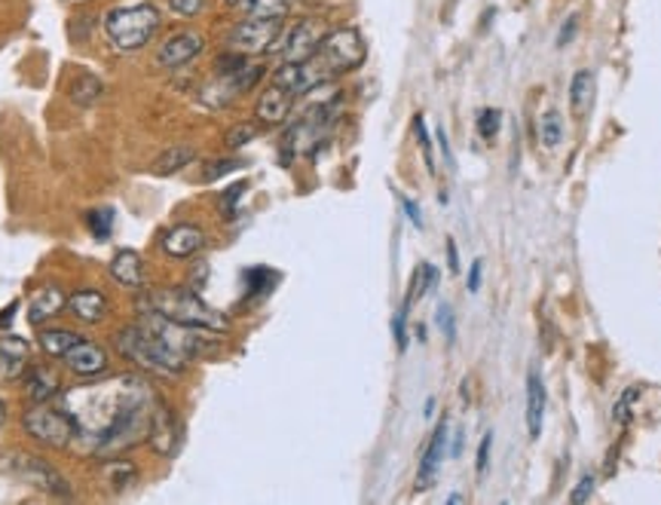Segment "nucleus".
I'll use <instances>...</instances> for the list:
<instances>
[{"instance_id":"25","label":"nucleus","mask_w":661,"mask_h":505,"mask_svg":"<svg viewBox=\"0 0 661 505\" xmlns=\"http://www.w3.org/2000/svg\"><path fill=\"white\" fill-rule=\"evenodd\" d=\"M80 340L77 331H68V328H47L40 334V349L47 352L49 359H65V352Z\"/></svg>"},{"instance_id":"18","label":"nucleus","mask_w":661,"mask_h":505,"mask_svg":"<svg viewBox=\"0 0 661 505\" xmlns=\"http://www.w3.org/2000/svg\"><path fill=\"white\" fill-rule=\"evenodd\" d=\"M25 392L35 405H47L56 396H61V380L59 373L52 371L49 365H35L25 371Z\"/></svg>"},{"instance_id":"33","label":"nucleus","mask_w":661,"mask_h":505,"mask_svg":"<svg viewBox=\"0 0 661 505\" xmlns=\"http://www.w3.org/2000/svg\"><path fill=\"white\" fill-rule=\"evenodd\" d=\"M254 138H257V126H254V123H240V126L227 129L224 145H227L230 150H240V147H245L249 142H254Z\"/></svg>"},{"instance_id":"16","label":"nucleus","mask_w":661,"mask_h":505,"mask_svg":"<svg viewBox=\"0 0 661 505\" xmlns=\"http://www.w3.org/2000/svg\"><path fill=\"white\" fill-rule=\"evenodd\" d=\"M68 307V294L59 285H40L35 291V298L28 303V322L31 326H43L52 315H59Z\"/></svg>"},{"instance_id":"45","label":"nucleus","mask_w":661,"mask_h":505,"mask_svg":"<svg viewBox=\"0 0 661 505\" xmlns=\"http://www.w3.org/2000/svg\"><path fill=\"white\" fill-rule=\"evenodd\" d=\"M482 273H484V264H482V261H475V264H472V270H469V291H472V294L482 289Z\"/></svg>"},{"instance_id":"12","label":"nucleus","mask_w":661,"mask_h":505,"mask_svg":"<svg viewBox=\"0 0 661 505\" xmlns=\"http://www.w3.org/2000/svg\"><path fill=\"white\" fill-rule=\"evenodd\" d=\"M447 438H450V420L441 417V423L435 426V435L429 438V445H426V450H422L420 472H417V491L432 487L435 478H438V469H441V463H445V454H447Z\"/></svg>"},{"instance_id":"19","label":"nucleus","mask_w":661,"mask_h":505,"mask_svg":"<svg viewBox=\"0 0 661 505\" xmlns=\"http://www.w3.org/2000/svg\"><path fill=\"white\" fill-rule=\"evenodd\" d=\"M28 340L22 337H0V377L3 380H16L28 371Z\"/></svg>"},{"instance_id":"28","label":"nucleus","mask_w":661,"mask_h":505,"mask_svg":"<svg viewBox=\"0 0 661 505\" xmlns=\"http://www.w3.org/2000/svg\"><path fill=\"white\" fill-rule=\"evenodd\" d=\"M196 154H193V147H168L166 154L154 163V172L157 175H175L184 166H191Z\"/></svg>"},{"instance_id":"32","label":"nucleus","mask_w":661,"mask_h":505,"mask_svg":"<svg viewBox=\"0 0 661 505\" xmlns=\"http://www.w3.org/2000/svg\"><path fill=\"white\" fill-rule=\"evenodd\" d=\"M503 129V110L496 108H484L478 114V135H482L484 142H494L496 135Z\"/></svg>"},{"instance_id":"23","label":"nucleus","mask_w":661,"mask_h":505,"mask_svg":"<svg viewBox=\"0 0 661 505\" xmlns=\"http://www.w3.org/2000/svg\"><path fill=\"white\" fill-rule=\"evenodd\" d=\"M101 93H105V86H101V80L98 77H93V74H77L71 80V86H68V96H71L74 105H80V108H89V105H96L98 98H101Z\"/></svg>"},{"instance_id":"11","label":"nucleus","mask_w":661,"mask_h":505,"mask_svg":"<svg viewBox=\"0 0 661 505\" xmlns=\"http://www.w3.org/2000/svg\"><path fill=\"white\" fill-rule=\"evenodd\" d=\"M322 37H325V28L313 19H303L291 28V35L285 37V43H282V59L285 61H307L313 59L315 49L322 43Z\"/></svg>"},{"instance_id":"26","label":"nucleus","mask_w":661,"mask_h":505,"mask_svg":"<svg viewBox=\"0 0 661 505\" xmlns=\"http://www.w3.org/2000/svg\"><path fill=\"white\" fill-rule=\"evenodd\" d=\"M240 7L252 19H285L291 12V0H242Z\"/></svg>"},{"instance_id":"48","label":"nucleus","mask_w":661,"mask_h":505,"mask_svg":"<svg viewBox=\"0 0 661 505\" xmlns=\"http://www.w3.org/2000/svg\"><path fill=\"white\" fill-rule=\"evenodd\" d=\"M432 410H435V398H429V401H426V417H432Z\"/></svg>"},{"instance_id":"27","label":"nucleus","mask_w":661,"mask_h":505,"mask_svg":"<svg viewBox=\"0 0 661 505\" xmlns=\"http://www.w3.org/2000/svg\"><path fill=\"white\" fill-rule=\"evenodd\" d=\"M438 285V270L432 264H420L414 270V279H410V291L408 298H405V307L410 310V303H417L420 298H426L429 291Z\"/></svg>"},{"instance_id":"1","label":"nucleus","mask_w":661,"mask_h":505,"mask_svg":"<svg viewBox=\"0 0 661 505\" xmlns=\"http://www.w3.org/2000/svg\"><path fill=\"white\" fill-rule=\"evenodd\" d=\"M157 396L138 373H117L65 392V410L77 423V433L93 438L96 454L117 457L142 445L150 429V410Z\"/></svg>"},{"instance_id":"31","label":"nucleus","mask_w":661,"mask_h":505,"mask_svg":"<svg viewBox=\"0 0 661 505\" xmlns=\"http://www.w3.org/2000/svg\"><path fill=\"white\" fill-rule=\"evenodd\" d=\"M273 282H276V273L266 270V266H252V270H245L249 294H266V291L273 289Z\"/></svg>"},{"instance_id":"37","label":"nucleus","mask_w":661,"mask_h":505,"mask_svg":"<svg viewBox=\"0 0 661 505\" xmlns=\"http://www.w3.org/2000/svg\"><path fill=\"white\" fill-rule=\"evenodd\" d=\"M435 319H438V328L445 331L447 343H454V340H457V315H454V310H450L447 303H441V307H438V315H435Z\"/></svg>"},{"instance_id":"2","label":"nucleus","mask_w":661,"mask_h":505,"mask_svg":"<svg viewBox=\"0 0 661 505\" xmlns=\"http://www.w3.org/2000/svg\"><path fill=\"white\" fill-rule=\"evenodd\" d=\"M138 313H157L168 322L208 331V334H227L230 319L212 310L193 289H147L138 298Z\"/></svg>"},{"instance_id":"13","label":"nucleus","mask_w":661,"mask_h":505,"mask_svg":"<svg viewBox=\"0 0 661 505\" xmlns=\"http://www.w3.org/2000/svg\"><path fill=\"white\" fill-rule=\"evenodd\" d=\"M65 365H68L77 377H101V373L108 371V352L98 347V343H93V340L80 337V340L65 352Z\"/></svg>"},{"instance_id":"6","label":"nucleus","mask_w":661,"mask_h":505,"mask_svg":"<svg viewBox=\"0 0 661 505\" xmlns=\"http://www.w3.org/2000/svg\"><path fill=\"white\" fill-rule=\"evenodd\" d=\"M25 433L31 435L35 441L47 447H56V450H65V447L74 445L77 438V423L71 420V414L61 408H49V405H35L31 410H25L22 417Z\"/></svg>"},{"instance_id":"47","label":"nucleus","mask_w":661,"mask_h":505,"mask_svg":"<svg viewBox=\"0 0 661 505\" xmlns=\"http://www.w3.org/2000/svg\"><path fill=\"white\" fill-rule=\"evenodd\" d=\"M16 310H19V301H12L3 313H0V328H10L12 315H16Z\"/></svg>"},{"instance_id":"5","label":"nucleus","mask_w":661,"mask_h":505,"mask_svg":"<svg viewBox=\"0 0 661 505\" xmlns=\"http://www.w3.org/2000/svg\"><path fill=\"white\" fill-rule=\"evenodd\" d=\"M313 59L334 80L340 74L356 71V68L364 65V59H368V43H364L359 28H334V31H325Z\"/></svg>"},{"instance_id":"35","label":"nucleus","mask_w":661,"mask_h":505,"mask_svg":"<svg viewBox=\"0 0 661 505\" xmlns=\"http://www.w3.org/2000/svg\"><path fill=\"white\" fill-rule=\"evenodd\" d=\"M245 191H249V181H240V184H233V187L221 193V212L227 217L236 215V203L245 196Z\"/></svg>"},{"instance_id":"15","label":"nucleus","mask_w":661,"mask_h":505,"mask_svg":"<svg viewBox=\"0 0 661 505\" xmlns=\"http://www.w3.org/2000/svg\"><path fill=\"white\" fill-rule=\"evenodd\" d=\"M163 249L172 258H193L205 249V230L196 224H178L163 236Z\"/></svg>"},{"instance_id":"46","label":"nucleus","mask_w":661,"mask_h":505,"mask_svg":"<svg viewBox=\"0 0 661 505\" xmlns=\"http://www.w3.org/2000/svg\"><path fill=\"white\" fill-rule=\"evenodd\" d=\"M447 266H450V273H459V254L454 240H447Z\"/></svg>"},{"instance_id":"42","label":"nucleus","mask_w":661,"mask_h":505,"mask_svg":"<svg viewBox=\"0 0 661 505\" xmlns=\"http://www.w3.org/2000/svg\"><path fill=\"white\" fill-rule=\"evenodd\" d=\"M490 445H494V433H484L482 445H478V475H484L490 466Z\"/></svg>"},{"instance_id":"29","label":"nucleus","mask_w":661,"mask_h":505,"mask_svg":"<svg viewBox=\"0 0 661 505\" xmlns=\"http://www.w3.org/2000/svg\"><path fill=\"white\" fill-rule=\"evenodd\" d=\"M114 208H89L86 212V227L93 233V240L108 242L110 233H114Z\"/></svg>"},{"instance_id":"22","label":"nucleus","mask_w":661,"mask_h":505,"mask_svg":"<svg viewBox=\"0 0 661 505\" xmlns=\"http://www.w3.org/2000/svg\"><path fill=\"white\" fill-rule=\"evenodd\" d=\"M594 105V74L591 71H579L570 84V108H573V117H585Z\"/></svg>"},{"instance_id":"38","label":"nucleus","mask_w":661,"mask_h":505,"mask_svg":"<svg viewBox=\"0 0 661 505\" xmlns=\"http://www.w3.org/2000/svg\"><path fill=\"white\" fill-rule=\"evenodd\" d=\"M392 334H396L398 352H405L408 349V307H401L392 319Z\"/></svg>"},{"instance_id":"34","label":"nucleus","mask_w":661,"mask_h":505,"mask_svg":"<svg viewBox=\"0 0 661 505\" xmlns=\"http://www.w3.org/2000/svg\"><path fill=\"white\" fill-rule=\"evenodd\" d=\"M640 398V389L638 386H631V389H625V392H622V398H619V401H615V408H613V420L619 423V426H625L628 420H631V414H634V401H638Z\"/></svg>"},{"instance_id":"20","label":"nucleus","mask_w":661,"mask_h":505,"mask_svg":"<svg viewBox=\"0 0 661 505\" xmlns=\"http://www.w3.org/2000/svg\"><path fill=\"white\" fill-rule=\"evenodd\" d=\"M110 276L117 279L120 285H126V289H145V261H142V254L133 252V249H123V252L114 254Z\"/></svg>"},{"instance_id":"4","label":"nucleus","mask_w":661,"mask_h":505,"mask_svg":"<svg viewBox=\"0 0 661 505\" xmlns=\"http://www.w3.org/2000/svg\"><path fill=\"white\" fill-rule=\"evenodd\" d=\"M157 28L159 10L154 3H126V7H114L105 16V35H108L110 47L120 49V52H135L150 43Z\"/></svg>"},{"instance_id":"10","label":"nucleus","mask_w":661,"mask_h":505,"mask_svg":"<svg viewBox=\"0 0 661 505\" xmlns=\"http://www.w3.org/2000/svg\"><path fill=\"white\" fill-rule=\"evenodd\" d=\"M205 37L196 31H175L166 43L157 49V65L166 71H178L184 65H191L196 56H203Z\"/></svg>"},{"instance_id":"3","label":"nucleus","mask_w":661,"mask_h":505,"mask_svg":"<svg viewBox=\"0 0 661 505\" xmlns=\"http://www.w3.org/2000/svg\"><path fill=\"white\" fill-rule=\"evenodd\" d=\"M117 349H120L123 359H129L133 365H138L142 371L159 373V377H178L187 361L181 359L175 349L166 347V340L145 322H135V326L120 328V334L114 337Z\"/></svg>"},{"instance_id":"36","label":"nucleus","mask_w":661,"mask_h":505,"mask_svg":"<svg viewBox=\"0 0 661 505\" xmlns=\"http://www.w3.org/2000/svg\"><path fill=\"white\" fill-rule=\"evenodd\" d=\"M414 135H417V142H420L422 154H426V166H429V172H435L432 142H429V129H426V120H422V114H417V117H414Z\"/></svg>"},{"instance_id":"7","label":"nucleus","mask_w":661,"mask_h":505,"mask_svg":"<svg viewBox=\"0 0 661 505\" xmlns=\"http://www.w3.org/2000/svg\"><path fill=\"white\" fill-rule=\"evenodd\" d=\"M282 25H285V19H252V16H245L230 31V49L242 52V56L270 52L279 43V37H282Z\"/></svg>"},{"instance_id":"39","label":"nucleus","mask_w":661,"mask_h":505,"mask_svg":"<svg viewBox=\"0 0 661 505\" xmlns=\"http://www.w3.org/2000/svg\"><path fill=\"white\" fill-rule=\"evenodd\" d=\"M240 166H242L240 159H215V163H208V168H205V181H217L221 175L236 172Z\"/></svg>"},{"instance_id":"8","label":"nucleus","mask_w":661,"mask_h":505,"mask_svg":"<svg viewBox=\"0 0 661 505\" xmlns=\"http://www.w3.org/2000/svg\"><path fill=\"white\" fill-rule=\"evenodd\" d=\"M3 469L12 472L19 482L31 484L37 491H47L52 496H71V484L61 478L59 469H52L49 463H43L40 457H31V454H10Z\"/></svg>"},{"instance_id":"30","label":"nucleus","mask_w":661,"mask_h":505,"mask_svg":"<svg viewBox=\"0 0 661 505\" xmlns=\"http://www.w3.org/2000/svg\"><path fill=\"white\" fill-rule=\"evenodd\" d=\"M540 138L545 142V147H557L564 138V123L557 110H545L540 117Z\"/></svg>"},{"instance_id":"24","label":"nucleus","mask_w":661,"mask_h":505,"mask_svg":"<svg viewBox=\"0 0 661 505\" xmlns=\"http://www.w3.org/2000/svg\"><path fill=\"white\" fill-rule=\"evenodd\" d=\"M101 478H105L110 491H126L138 478V469L133 463H126V459H105L101 463Z\"/></svg>"},{"instance_id":"17","label":"nucleus","mask_w":661,"mask_h":505,"mask_svg":"<svg viewBox=\"0 0 661 505\" xmlns=\"http://www.w3.org/2000/svg\"><path fill=\"white\" fill-rule=\"evenodd\" d=\"M68 310H71L74 319H80V322H86V326H98V322L108 315L110 303L101 291L80 289V291H74L71 298H68Z\"/></svg>"},{"instance_id":"44","label":"nucleus","mask_w":661,"mask_h":505,"mask_svg":"<svg viewBox=\"0 0 661 505\" xmlns=\"http://www.w3.org/2000/svg\"><path fill=\"white\" fill-rule=\"evenodd\" d=\"M438 147H441V154H445V163L447 168H454L457 166V159H454V150H450V142H447V133H445V126H438Z\"/></svg>"},{"instance_id":"43","label":"nucleus","mask_w":661,"mask_h":505,"mask_svg":"<svg viewBox=\"0 0 661 505\" xmlns=\"http://www.w3.org/2000/svg\"><path fill=\"white\" fill-rule=\"evenodd\" d=\"M401 205H405V215H408V221L414 224L417 230H422V212L420 205L414 203V200H408V196H401Z\"/></svg>"},{"instance_id":"40","label":"nucleus","mask_w":661,"mask_h":505,"mask_svg":"<svg viewBox=\"0 0 661 505\" xmlns=\"http://www.w3.org/2000/svg\"><path fill=\"white\" fill-rule=\"evenodd\" d=\"M168 7H172V12L184 16V19H193L205 7V0H168Z\"/></svg>"},{"instance_id":"9","label":"nucleus","mask_w":661,"mask_h":505,"mask_svg":"<svg viewBox=\"0 0 661 505\" xmlns=\"http://www.w3.org/2000/svg\"><path fill=\"white\" fill-rule=\"evenodd\" d=\"M147 445L159 457H172L181 445V423L175 417V410L168 408L163 398L154 401L150 410V429H147Z\"/></svg>"},{"instance_id":"14","label":"nucleus","mask_w":661,"mask_h":505,"mask_svg":"<svg viewBox=\"0 0 661 505\" xmlns=\"http://www.w3.org/2000/svg\"><path fill=\"white\" fill-rule=\"evenodd\" d=\"M294 101L298 96L289 93L285 86L270 84L264 89V96L257 98V123H264V126H279V123H285L291 117V110H294Z\"/></svg>"},{"instance_id":"41","label":"nucleus","mask_w":661,"mask_h":505,"mask_svg":"<svg viewBox=\"0 0 661 505\" xmlns=\"http://www.w3.org/2000/svg\"><path fill=\"white\" fill-rule=\"evenodd\" d=\"M591 496H594V475H582V478H579V487L570 494V499H573V503H589Z\"/></svg>"},{"instance_id":"21","label":"nucleus","mask_w":661,"mask_h":505,"mask_svg":"<svg viewBox=\"0 0 661 505\" xmlns=\"http://www.w3.org/2000/svg\"><path fill=\"white\" fill-rule=\"evenodd\" d=\"M542 420H545V386L540 371L533 368L527 373V433L529 438H540Z\"/></svg>"}]
</instances>
